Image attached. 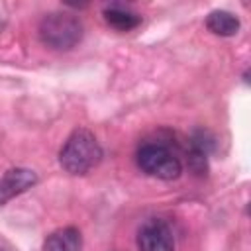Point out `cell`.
Returning a JSON list of instances; mask_svg holds the SVG:
<instances>
[{
    "label": "cell",
    "mask_w": 251,
    "mask_h": 251,
    "mask_svg": "<svg viewBox=\"0 0 251 251\" xmlns=\"http://www.w3.org/2000/svg\"><path fill=\"white\" fill-rule=\"evenodd\" d=\"M102 159V147L94 133L88 129H76L65 141L59 153L61 167L71 175H84L94 169Z\"/></svg>",
    "instance_id": "obj_1"
},
{
    "label": "cell",
    "mask_w": 251,
    "mask_h": 251,
    "mask_svg": "<svg viewBox=\"0 0 251 251\" xmlns=\"http://www.w3.org/2000/svg\"><path fill=\"white\" fill-rule=\"evenodd\" d=\"M82 37V24L67 12L47 14L39 24V39L51 49H73Z\"/></svg>",
    "instance_id": "obj_2"
},
{
    "label": "cell",
    "mask_w": 251,
    "mask_h": 251,
    "mask_svg": "<svg viewBox=\"0 0 251 251\" xmlns=\"http://www.w3.org/2000/svg\"><path fill=\"white\" fill-rule=\"evenodd\" d=\"M137 163L141 171L163 180H173L182 173L180 161L161 143H145L137 151Z\"/></svg>",
    "instance_id": "obj_3"
},
{
    "label": "cell",
    "mask_w": 251,
    "mask_h": 251,
    "mask_svg": "<svg viewBox=\"0 0 251 251\" xmlns=\"http://www.w3.org/2000/svg\"><path fill=\"white\" fill-rule=\"evenodd\" d=\"M137 245L141 251H175V237L167 222L153 218L139 227Z\"/></svg>",
    "instance_id": "obj_4"
},
{
    "label": "cell",
    "mask_w": 251,
    "mask_h": 251,
    "mask_svg": "<svg viewBox=\"0 0 251 251\" xmlns=\"http://www.w3.org/2000/svg\"><path fill=\"white\" fill-rule=\"evenodd\" d=\"M35 182H37V175L31 169L16 167V169L6 171L4 176L0 178V206H4L14 196L29 190Z\"/></svg>",
    "instance_id": "obj_5"
},
{
    "label": "cell",
    "mask_w": 251,
    "mask_h": 251,
    "mask_svg": "<svg viewBox=\"0 0 251 251\" xmlns=\"http://www.w3.org/2000/svg\"><path fill=\"white\" fill-rule=\"evenodd\" d=\"M80 245L82 239L76 227H61L45 239L43 251H80Z\"/></svg>",
    "instance_id": "obj_6"
},
{
    "label": "cell",
    "mask_w": 251,
    "mask_h": 251,
    "mask_svg": "<svg viewBox=\"0 0 251 251\" xmlns=\"http://www.w3.org/2000/svg\"><path fill=\"white\" fill-rule=\"evenodd\" d=\"M206 27L216 33V35H222V37H229V35H235L237 29H239V20L231 14V12H226V10H214L208 14L206 18Z\"/></svg>",
    "instance_id": "obj_7"
},
{
    "label": "cell",
    "mask_w": 251,
    "mask_h": 251,
    "mask_svg": "<svg viewBox=\"0 0 251 251\" xmlns=\"http://www.w3.org/2000/svg\"><path fill=\"white\" fill-rule=\"evenodd\" d=\"M104 20L114 27V29H120V31H129L133 27L139 25L141 18L126 8H120V6H112V8H106L104 10Z\"/></svg>",
    "instance_id": "obj_8"
},
{
    "label": "cell",
    "mask_w": 251,
    "mask_h": 251,
    "mask_svg": "<svg viewBox=\"0 0 251 251\" xmlns=\"http://www.w3.org/2000/svg\"><path fill=\"white\" fill-rule=\"evenodd\" d=\"M0 29H2V20H0Z\"/></svg>",
    "instance_id": "obj_9"
}]
</instances>
